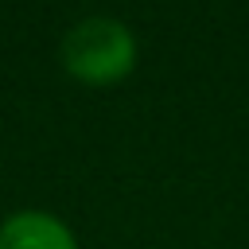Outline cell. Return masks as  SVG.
<instances>
[{
	"label": "cell",
	"instance_id": "6da1fadb",
	"mask_svg": "<svg viewBox=\"0 0 249 249\" xmlns=\"http://www.w3.org/2000/svg\"><path fill=\"white\" fill-rule=\"evenodd\" d=\"M136 62V39L121 19L89 16L74 23L62 39V66L89 86L121 82Z\"/></svg>",
	"mask_w": 249,
	"mask_h": 249
},
{
	"label": "cell",
	"instance_id": "7a4b0ae2",
	"mask_svg": "<svg viewBox=\"0 0 249 249\" xmlns=\"http://www.w3.org/2000/svg\"><path fill=\"white\" fill-rule=\"evenodd\" d=\"M0 249H78V241L54 214L23 210L0 226Z\"/></svg>",
	"mask_w": 249,
	"mask_h": 249
}]
</instances>
